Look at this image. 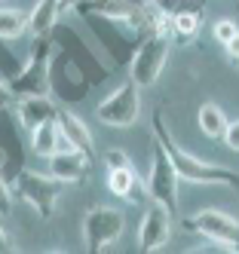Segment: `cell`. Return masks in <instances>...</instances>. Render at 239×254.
I'll list each match as a JSON object with an SVG mask.
<instances>
[{
  "mask_svg": "<svg viewBox=\"0 0 239 254\" xmlns=\"http://www.w3.org/2000/svg\"><path fill=\"white\" fill-rule=\"evenodd\" d=\"M224 52H227V56H230L233 62H239V31L233 34V37H230L227 43H224Z\"/></svg>",
  "mask_w": 239,
  "mask_h": 254,
  "instance_id": "484cf974",
  "label": "cell"
},
{
  "mask_svg": "<svg viewBox=\"0 0 239 254\" xmlns=\"http://www.w3.org/2000/svg\"><path fill=\"white\" fill-rule=\"evenodd\" d=\"M196 123H199V132L202 135H209V138H224V129H227V117L224 111L215 104V101H206V104H199V111H196Z\"/></svg>",
  "mask_w": 239,
  "mask_h": 254,
  "instance_id": "e0dca14e",
  "label": "cell"
},
{
  "mask_svg": "<svg viewBox=\"0 0 239 254\" xmlns=\"http://www.w3.org/2000/svg\"><path fill=\"white\" fill-rule=\"evenodd\" d=\"M59 3H62V12H68V9H80L86 0H59Z\"/></svg>",
  "mask_w": 239,
  "mask_h": 254,
  "instance_id": "83f0119b",
  "label": "cell"
},
{
  "mask_svg": "<svg viewBox=\"0 0 239 254\" xmlns=\"http://www.w3.org/2000/svg\"><path fill=\"white\" fill-rule=\"evenodd\" d=\"M12 190H15L18 199H25V202L40 214V221H52L55 202H59V196L65 190V181H59L55 175H40V172L22 169Z\"/></svg>",
  "mask_w": 239,
  "mask_h": 254,
  "instance_id": "3957f363",
  "label": "cell"
},
{
  "mask_svg": "<svg viewBox=\"0 0 239 254\" xmlns=\"http://www.w3.org/2000/svg\"><path fill=\"white\" fill-rule=\"evenodd\" d=\"M95 117L104 126H117V129H129L141 117V86L129 77L123 80L110 95H104L95 107Z\"/></svg>",
  "mask_w": 239,
  "mask_h": 254,
  "instance_id": "5b68a950",
  "label": "cell"
},
{
  "mask_svg": "<svg viewBox=\"0 0 239 254\" xmlns=\"http://www.w3.org/2000/svg\"><path fill=\"white\" fill-rule=\"evenodd\" d=\"M172 236V211L162 208L159 202H154L151 208L144 211L141 217V227H138V248L144 254H154L159 251Z\"/></svg>",
  "mask_w": 239,
  "mask_h": 254,
  "instance_id": "9c48e42d",
  "label": "cell"
},
{
  "mask_svg": "<svg viewBox=\"0 0 239 254\" xmlns=\"http://www.w3.org/2000/svg\"><path fill=\"white\" fill-rule=\"evenodd\" d=\"M59 15H62L59 0H37L31 6V12H28V31L34 37H49L55 22H59Z\"/></svg>",
  "mask_w": 239,
  "mask_h": 254,
  "instance_id": "9a60e30c",
  "label": "cell"
},
{
  "mask_svg": "<svg viewBox=\"0 0 239 254\" xmlns=\"http://www.w3.org/2000/svg\"><path fill=\"white\" fill-rule=\"evenodd\" d=\"M92 169V159L83 153V150H59L49 156V175H55L65 184H77V181Z\"/></svg>",
  "mask_w": 239,
  "mask_h": 254,
  "instance_id": "8fae6325",
  "label": "cell"
},
{
  "mask_svg": "<svg viewBox=\"0 0 239 254\" xmlns=\"http://www.w3.org/2000/svg\"><path fill=\"white\" fill-rule=\"evenodd\" d=\"M181 227L221 245V248H239V221L224 211H218V208H202L190 217H184Z\"/></svg>",
  "mask_w": 239,
  "mask_h": 254,
  "instance_id": "52a82bcc",
  "label": "cell"
},
{
  "mask_svg": "<svg viewBox=\"0 0 239 254\" xmlns=\"http://www.w3.org/2000/svg\"><path fill=\"white\" fill-rule=\"evenodd\" d=\"M221 141H224L230 150H239V120L227 123V129H224V138H221Z\"/></svg>",
  "mask_w": 239,
  "mask_h": 254,
  "instance_id": "7402d4cb",
  "label": "cell"
},
{
  "mask_svg": "<svg viewBox=\"0 0 239 254\" xmlns=\"http://www.w3.org/2000/svg\"><path fill=\"white\" fill-rule=\"evenodd\" d=\"M80 12L86 15H101L110 22H123V25H144V6H135L129 0H86L80 6Z\"/></svg>",
  "mask_w": 239,
  "mask_h": 254,
  "instance_id": "30bf717a",
  "label": "cell"
},
{
  "mask_svg": "<svg viewBox=\"0 0 239 254\" xmlns=\"http://www.w3.org/2000/svg\"><path fill=\"white\" fill-rule=\"evenodd\" d=\"M3 162H6V153H3V150H0V169H3Z\"/></svg>",
  "mask_w": 239,
  "mask_h": 254,
  "instance_id": "f1b7e54d",
  "label": "cell"
},
{
  "mask_svg": "<svg viewBox=\"0 0 239 254\" xmlns=\"http://www.w3.org/2000/svg\"><path fill=\"white\" fill-rule=\"evenodd\" d=\"M107 187L114 196L129 199V202H141L147 196V184L138 178V172L132 166H123V169H107Z\"/></svg>",
  "mask_w": 239,
  "mask_h": 254,
  "instance_id": "4fadbf2b",
  "label": "cell"
},
{
  "mask_svg": "<svg viewBox=\"0 0 239 254\" xmlns=\"http://www.w3.org/2000/svg\"><path fill=\"white\" fill-rule=\"evenodd\" d=\"M239 28H236V22L233 19H221V22H215V28H212V34H215V40L221 43V46H224L230 37H233V34H236Z\"/></svg>",
  "mask_w": 239,
  "mask_h": 254,
  "instance_id": "44dd1931",
  "label": "cell"
},
{
  "mask_svg": "<svg viewBox=\"0 0 239 254\" xmlns=\"http://www.w3.org/2000/svg\"><path fill=\"white\" fill-rule=\"evenodd\" d=\"M104 162H107V169H123V166H129V153L126 150H107Z\"/></svg>",
  "mask_w": 239,
  "mask_h": 254,
  "instance_id": "603a6c76",
  "label": "cell"
},
{
  "mask_svg": "<svg viewBox=\"0 0 239 254\" xmlns=\"http://www.w3.org/2000/svg\"><path fill=\"white\" fill-rule=\"evenodd\" d=\"M55 104L49 101V95H28V98H15V117L25 129H37L40 123L55 120Z\"/></svg>",
  "mask_w": 239,
  "mask_h": 254,
  "instance_id": "5bb4252c",
  "label": "cell"
},
{
  "mask_svg": "<svg viewBox=\"0 0 239 254\" xmlns=\"http://www.w3.org/2000/svg\"><path fill=\"white\" fill-rule=\"evenodd\" d=\"M28 31V12L15 6H0V40H15Z\"/></svg>",
  "mask_w": 239,
  "mask_h": 254,
  "instance_id": "ac0fdd59",
  "label": "cell"
},
{
  "mask_svg": "<svg viewBox=\"0 0 239 254\" xmlns=\"http://www.w3.org/2000/svg\"><path fill=\"white\" fill-rule=\"evenodd\" d=\"M199 34V12L196 9H175L172 12V37L193 40Z\"/></svg>",
  "mask_w": 239,
  "mask_h": 254,
  "instance_id": "d6986e66",
  "label": "cell"
},
{
  "mask_svg": "<svg viewBox=\"0 0 239 254\" xmlns=\"http://www.w3.org/2000/svg\"><path fill=\"white\" fill-rule=\"evenodd\" d=\"M59 138H62V129H59V120H46L40 123L37 129H31V150L37 156H52L59 150Z\"/></svg>",
  "mask_w": 239,
  "mask_h": 254,
  "instance_id": "2e32d148",
  "label": "cell"
},
{
  "mask_svg": "<svg viewBox=\"0 0 239 254\" xmlns=\"http://www.w3.org/2000/svg\"><path fill=\"white\" fill-rule=\"evenodd\" d=\"M126 230V214L110 205H92L83 217V245L89 254H101Z\"/></svg>",
  "mask_w": 239,
  "mask_h": 254,
  "instance_id": "8992f818",
  "label": "cell"
},
{
  "mask_svg": "<svg viewBox=\"0 0 239 254\" xmlns=\"http://www.w3.org/2000/svg\"><path fill=\"white\" fill-rule=\"evenodd\" d=\"M9 202H12V187L3 181V175H0V211H9Z\"/></svg>",
  "mask_w": 239,
  "mask_h": 254,
  "instance_id": "cb8c5ba5",
  "label": "cell"
},
{
  "mask_svg": "<svg viewBox=\"0 0 239 254\" xmlns=\"http://www.w3.org/2000/svg\"><path fill=\"white\" fill-rule=\"evenodd\" d=\"M151 129H154V138H159L162 147L169 150L181 181H187V184H202V187H233V190H239V172L224 169V166H218V162H206V159L187 153L175 141V135L169 132V126H165L159 111L151 117Z\"/></svg>",
  "mask_w": 239,
  "mask_h": 254,
  "instance_id": "6da1fadb",
  "label": "cell"
},
{
  "mask_svg": "<svg viewBox=\"0 0 239 254\" xmlns=\"http://www.w3.org/2000/svg\"><path fill=\"white\" fill-rule=\"evenodd\" d=\"M178 169L169 156V150L162 147V141L154 138V156H151V172H147L144 184H147V196L151 202H159L162 208H169L172 214L178 211Z\"/></svg>",
  "mask_w": 239,
  "mask_h": 254,
  "instance_id": "7a4b0ae2",
  "label": "cell"
},
{
  "mask_svg": "<svg viewBox=\"0 0 239 254\" xmlns=\"http://www.w3.org/2000/svg\"><path fill=\"white\" fill-rule=\"evenodd\" d=\"M55 120H59V129L68 135V141L74 144L77 150H83L92 162H95V138H92V132H89V126L74 114V111H68V107H62L59 114H55Z\"/></svg>",
  "mask_w": 239,
  "mask_h": 254,
  "instance_id": "7c38bea8",
  "label": "cell"
},
{
  "mask_svg": "<svg viewBox=\"0 0 239 254\" xmlns=\"http://www.w3.org/2000/svg\"><path fill=\"white\" fill-rule=\"evenodd\" d=\"M9 104H15V95H12V89L6 80H0V111H6Z\"/></svg>",
  "mask_w": 239,
  "mask_h": 254,
  "instance_id": "d4e9b609",
  "label": "cell"
},
{
  "mask_svg": "<svg viewBox=\"0 0 239 254\" xmlns=\"http://www.w3.org/2000/svg\"><path fill=\"white\" fill-rule=\"evenodd\" d=\"M0 214H3V211H0ZM9 251H15V245L9 239V233L3 230V224H0V254H9Z\"/></svg>",
  "mask_w": 239,
  "mask_h": 254,
  "instance_id": "4316f807",
  "label": "cell"
},
{
  "mask_svg": "<svg viewBox=\"0 0 239 254\" xmlns=\"http://www.w3.org/2000/svg\"><path fill=\"white\" fill-rule=\"evenodd\" d=\"M144 25L151 28V34L172 37V12H165L157 0H147V3H144Z\"/></svg>",
  "mask_w": 239,
  "mask_h": 254,
  "instance_id": "ffe728a7",
  "label": "cell"
},
{
  "mask_svg": "<svg viewBox=\"0 0 239 254\" xmlns=\"http://www.w3.org/2000/svg\"><path fill=\"white\" fill-rule=\"evenodd\" d=\"M34 49L28 62L18 67V74L9 80V89L15 98H28V95H49V56H52V43L49 37H34Z\"/></svg>",
  "mask_w": 239,
  "mask_h": 254,
  "instance_id": "277c9868",
  "label": "cell"
},
{
  "mask_svg": "<svg viewBox=\"0 0 239 254\" xmlns=\"http://www.w3.org/2000/svg\"><path fill=\"white\" fill-rule=\"evenodd\" d=\"M165 62H169V37H162V34H147V40H141V46L132 56L129 77H132L141 89H151L159 80Z\"/></svg>",
  "mask_w": 239,
  "mask_h": 254,
  "instance_id": "ba28073f",
  "label": "cell"
}]
</instances>
